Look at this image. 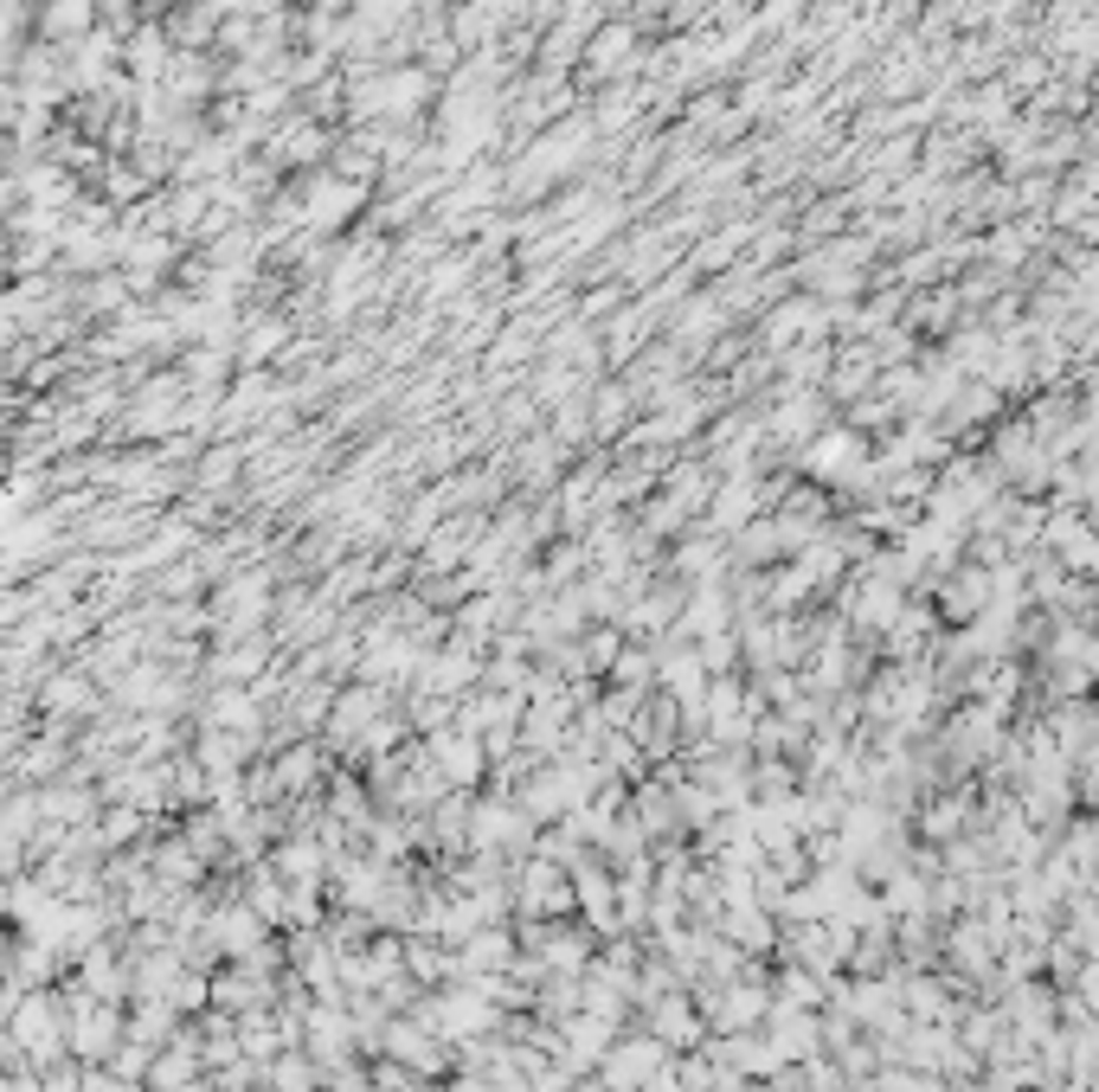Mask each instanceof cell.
<instances>
[{
  "label": "cell",
  "instance_id": "cell-1",
  "mask_svg": "<svg viewBox=\"0 0 1099 1092\" xmlns=\"http://www.w3.org/2000/svg\"><path fill=\"white\" fill-rule=\"evenodd\" d=\"M752 508H759V496H752V488H746V482H733V488H727V496H720V502H714V520H720V527H740V520H746Z\"/></svg>",
  "mask_w": 1099,
  "mask_h": 1092
}]
</instances>
